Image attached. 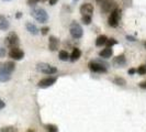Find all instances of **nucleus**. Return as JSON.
Returning a JSON list of instances; mask_svg holds the SVG:
<instances>
[{
	"mask_svg": "<svg viewBox=\"0 0 146 132\" xmlns=\"http://www.w3.org/2000/svg\"><path fill=\"white\" fill-rule=\"evenodd\" d=\"M107 41H108V37H106V35H99V37H97V40H96V45H97V46L106 45Z\"/></svg>",
	"mask_w": 146,
	"mask_h": 132,
	"instance_id": "nucleus-18",
	"label": "nucleus"
},
{
	"mask_svg": "<svg viewBox=\"0 0 146 132\" xmlns=\"http://www.w3.org/2000/svg\"><path fill=\"white\" fill-rule=\"evenodd\" d=\"M3 66H5V68L7 69L9 73H12V72L15 69V62H11V61H8V62H6V63H3Z\"/></svg>",
	"mask_w": 146,
	"mask_h": 132,
	"instance_id": "nucleus-19",
	"label": "nucleus"
},
{
	"mask_svg": "<svg viewBox=\"0 0 146 132\" xmlns=\"http://www.w3.org/2000/svg\"><path fill=\"white\" fill-rule=\"evenodd\" d=\"M36 69L38 72L46 74V75H53V74L57 73V68L47 64V63H38L36 65Z\"/></svg>",
	"mask_w": 146,
	"mask_h": 132,
	"instance_id": "nucleus-5",
	"label": "nucleus"
},
{
	"mask_svg": "<svg viewBox=\"0 0 146 132\" xmlns=\"http://www.w3.org/2000/svg\"><path fill=\"white\" fill-rule=\"evenodd\" d=\"M81 22L84 24H86V25H89L91 23V17H89V15H82L81 17Z\"/></svg>",
	"mask_w": 146,
	"mask_h": 132,
	"instance_id": "nucleus-23",
	"label": "nucleus"
},
{
	"mask_svg": "<svg viewBox=\"0 0 146 132\" xmlns=\"http://www.w3.org/2000/svg\"><path fill=\"white\" fill-rule=\"evenodd\" d=\"M11 79V73H9L7 69L5 68L3 64H0V81L6 83V81Z\"/></svg>",
	"mask_w": 146,
	"mask_h": 132,
	"instance_id": "nucleus-11",
	"label": "nucleus"
},
{
	"mask_svg": "<svg viewBox=\"0 0 146 132\" xmlns=\"http://www.w3.org/2000/svg\"><path fill=\"white\" fill-rule=\"evenodd\" d=\"M37 2H40V0H28V5L29 6H35Z\"/></svg>",
	"mask_w": 146,
	"mask_h": 132,
	"instance_id": "nucleus-29",
	"label": "nucleus"
},
{
	"mask_svg": "<svg viewBox=\"0 0 146 132\" xmlns=\"http://www.w3.org/2000/svg\"><path fill=\"white\" fill-rule=\"evenodd\" d=\"M0 132H17V129L15 127H3L0 128Z\"/></svg>",
	"mask_w": 146,
	"mask_h": 132,
	"instance_id": "nucleus-24",
	"label": "nucleus"
},
{
	"mask_svg": "<svg viewBox=\"0 0 146 132\" xmlns=\"http://www.w3.org/2000/svg\"><path fill=\"white\" fill-rule=\"evenodd\" d=\"M21 17H22L21 12H17V15H15V18H17V19H19V18H21Z\"/></svg>",
	"mask_w": 146,
	"mask_h": 132,
	"instance_id": "nucleus-35",
	"label": "nucleus"
},
{
	"mask_svg": "<svg viewBox=\"0 0 146 132\" xmlns=\"http://www.w3.org/2000/svg\"><path fill=\"white\" fill-rule=\"evenodd\" d=\"M75 1H77V0H75Z\"/></svg>",
	"mask_w": 146,
	"mask_h": 132,
	"instance_id": "nucleus-41",
	"label": "nucleus"
},
{
	"mask_svg": "<svg viewBox=\"0 0 146 132\" xmlns=\"http://www.w3.org/2000/svg\"><path fill=\"white\" fill-rule=\"evenodd\" d=\"M45 129L47 132H58V128L55 125H45Z\"/></svg>",
	"mask_w": 146,
	"mask_h": 132,
	"instance_id": "nucleus-22",
	"label": "nucleus"
},
{
	"mask_svg": "<svg viewBox=\"0 0 146 132\" xmlns=\"http://www.w3.org/2000/svg\"><path fill=\"white\" fill-rule=\"evenodd\" d=\"M139 86L142 88V89H146V81H142V83L139 84Z\"/></svg>",
	"mask_w": 146,
	"mask_h": 132,
	"instance_id": "nucleus-32",
	"label": "nucleus"
},
{
	"mask_svg": "<svg viewBox=\"0 0 146 132\" xmlns=\"http://www.w3.org/2000/svg\"><path fill=\"white\" fill-rule=\"evenodd\" d=\"M88 67L94 73L103 74L108 72V68H107L108 67V63L102 62V61H92V62H90L88 64Z\"/></svg>",
	"mask_w": 146,
	"mask_h": 132,
	"instance_id": "nucleus-2",
	"label": "nucleus"
},
{
	"mask_svg": "<svg viewBox=\"0 0 146 132\" xmlns=\"http://www.w3.org/2000/svg\"><path fill=\"white\" fill-rule=\"evenodd\" d=\"M48 31H50V28H48V27H44V28L41 29V33H42L43 35H46V34L48 33Z\"/></svg>",
	"mask_w": 146,
	"mask_h": 132,
	"instance_id": "nucleus-27",
	"label": "nucleus"
},
{
	"mask_svg": "<svg viewBox=\"0 0 146 132\" xmlns=\"http://www.w3.org/2000/svg\"><path fill=\"white\" fill-rule=\"evenodd\" d=\"M81 56V51L79 49H77V47H75L72 52V54L69 55V59L72 61V62H76V61H78V59H80Z\"/></svg>",
	"mask_w": 146,
	"mask_h": 132,
	"instance_id": "nucleus-17",
	"label": "nucleus"
},
{
	"mask_svg": "<svg viewBox=\"0 0 146 132\" xmlns=\"http://www.w3.org/2000/svg\"><path fill=\"white\" fill-rule=\"evenodd\" d=\"M136 73L139 74V75H145L146 74V65H141L136 69Z\"/></svg>",
	"mask_w": 146,
	"mask_h": 132,
	"instance_id": "nucleus-26",
	"label": "nucleus"
},
{
	"mask_svg": "<svg viewBox=\"0 0 146 132\" xmlns=\"http://www.w3.org/2000/svg\"><path fill=\"white\" fill-rule=\"evenodd\" d=\"M3 1H10V0H3Z\"/></svg>",
	"mask_w": 146,
	"mask_h": 132,
	"instance_id": "nucleus-38",
	"label": "nucleus"
},
{
	"mask_svg": "<svg viewBox=\"0 0 146 132\" xmlns=\"http://www.w3.org/2000/svg\"><path fill=\"white\" fill-rule=\"evenodd\" d=\"M80 11L81 15H89V17H92V13H94V6L91 3H82L80 6Z\"/></svg>",
	"mask_w": 146,
	"mask_h": 132,
	"instance_id": "nucleus-10",
	"label": "nucleus"
},
{
	"mask_svg": "<svg viewBox=\"0 0 146 132\" xmlns=\"http://www.w3.org/2000/svg\"><path fill=\"white\" fill-rule=\"evenodd\" d=\"M9 57H11L15 61H21L24 57V52L22 51L21 49H19L18 46L17 47H12L9 51Z\"/></svg>",
	"mask_w": 146,
	"mask_h": 132,
	"instance_id": "nucleus-8",
	"label": "nucleus"
},
{
	"mask_svg": "<svg viewBox=\"0 0 146 132\" xmlns=\"http://www.w3.org/2000/svg\"><path fill=\"white\" fill-rule=\"evenodd\" d=\"M112 63L114 67H123L126 65V59L123 54H121V55H117V57H114Z\"/></svg>",
	"mask_w": 146,
	"mask_h": 132,
	"instance_id": "nucleus-13",
	"label": "nucleus"
},
{
	"mask_svg": "<svg viewBox=\"0 0 146 132\" xmlns=\"http://www.w3.org/2000/svg\"><path fill=\"white\" fill-rule=\"evenodd\" d=\"M29 132H33V131H29Z\"/></svg>",
	"mask_w": 146,
	"mask_h": 132,
	"instance_id": "nucleus-39",
	"label": "nucleus"
},
{
	"mask_svg": "<svg viewBox=\"0 0 146 132\" xmlns=\"http://www.w3.org/2000/svg\"><path fill=\"white\" fill-rule=\"evenodd\" d=\"M69 33L73 39L75 40H78L81 39L82 34H84V30L81 28V25L76 21H73L70 23V27H69Z\"/></svg>",
	"mask_w": 146,
	"mask_h": 132,
	"instance_id": "nucleus-3",
	"label": "nucleus"
},
{
	"mask_svg": "<svg viewBox=\"0 0 146 132\" xmlns=\"http://www.w3.org/2000/svg\"><path fill=\"white\" fill-rule=\"evenodd\" d=\"M5 42H6V45H7L9 49L17 47V46H19V43H20L19 37H18V34L15 32H10L8 34V37H6Z\"/></svg>",
	"mask_w": 146,
	"mask_h": 132,
	"instance_id": "nucleus-6",
	"label": "nucleus"
},
{
	"mask_svg": "<svg viewBox=\"0 0 146 132\" xmlns=\"http://www.w3.org/2000/svg\"><path fill=\"white\" fill-rule=\"evenodd\" d=\"M7 54V51L5 47H0V57H5Z\"/></svg>",
	"mask_w": 146,
	"mask_h": 132,
	"instance_id": "nucleus-28",
	"label": "nucleus"
},
{
	"mask_svg": "<svg viewBox=\"0 0 146 132\" xmlns=\"http://www.w3.org/2000/svg\"><path fill=\"white\" fill-rule=\"evenodd\" d=\"M57 81L56 77H53V76H50V77H46V78H43L37 83V87L38 88H47L53 86Z\"/></svg>",
	"mask_w": 146,
	"mask_h": 132,
	"instance_id": "nucleus-9",
	"label": "nucleus"
},
{
	"mask_svg": "<svg viewBox=\"0 0 146 132\" xmlns=\"http://www.w3.org/2000/svg\"><path fill=\"white\" fill-rule=\"evenodd\" d=\"M120 18H121V10L119 8H114L111 11V15H110L109 20H108V24L111 28H117L119 25V22H120Z\"/></svg>",
	"mask_w": 146,
	"mask_h": 132,
	"instance_id": "nucleus-4",
	"label": "nucleus"
},
{
	"mask_svg": "<svg viewBox=\"0 0 146 132\" xmlns=\"http://www.w3.org/2000/svg\"><path fill=\"white\" fill-rule=\"evenodd\" d=\"M57 1H58V0H48V3H50L51 6H54V5H56Z\"/></svg>",
	"mask_w": 146,
	"mask_h": 132,
	"instance_id": "nucleus-34",
	"label": "nucleus"
},
{
	"mask_svg": "<svg viewBox=\"0 0 146 132\" xmlns=\"http://www.w3.org/2000/svg\"><path fill=\"white\" fill-rule=\"evenodd\" d=\"M114 8H117V5L113 0H102L101 1V11L103 13H109Z\"/></svg>",
	"mask_w": 146,
	"mask_h": 132,
	"instance_id": "nucleus-7",
	"label": "nucleus"
},
{
	"mask_svg": "<svg viewBox=\"0 0 146 132\" xmlns=\"http://www.w3.org/2000/svg\"><path fill=\"white\" fill-rule=\"evenodd\" d=\"M113 83L117 85V86H125V84H126V81H125L124 78H122V77H115L114 79H113Z\"/></svg>",
	"mask_w": 146,
	"mask_h": 132,
	"instance_id": "nucleus-21",
	"label": "nucleus"
},
{
	"mask_svg": "<svg viewBox=\"0 0 146 132\" xmlns=\"http://www.w3.org/2000/svg\"><path fill=\"white\" fill-rule=\"evenodd\" d=\"M115 44H117V41L115 40V39H108V41H107L106 45H107L108 47H112V46L115 45Z\"/></svg>",
	"mask_w": 146,
	"mask_h": 132,
	"instance_id": "nucleus-25",
	"label": "nucleus"
},
{
	"mask_svg": "<svg viewBox=\"0 0 146 132\" xmlns=\"http://www.w3.org/2000/svg\"><path fill=\"white\" fill-rule=\"evenodd\" d=\"M31 15L36 20L37 22L40 23H46L48 21V15L46 12V10L43 9V8H33L32 11H31Z\"/></svg>",
	"mask_w": 146,
	"mask_h": 132,
	"instance_id": "nucleus-1",
	"label": "nucleus"
},
{
	"mask_svg": "<svg viewBox=\"0 0 146 132\" xmlns=\"http://www.w3.org/2000/svg\"><path fill=\"white\" fill-rule=\"evenodd\" d=\"M145 45H146V42H145Z\"/></svg>",
	"mask_w": 146,
	"mask_h": 132,
	"instance_id": "nucleus-40",
	"label": "nucleus"
},
{
	"mask_svg": "<svg viewBox=\"0 0 146 132\" xmlns=\"http://www.w3.org/2000/svg\"><path fill=\"white\" fill-rule=\"evenodd\" d=\"M25 28H27V30H28V32L31 33L32 35H37V34H38V32H40L38 28H37L34 23H32V22H27Z\"/></svg>",
	"mask_w": 146,
	"mask_h": 132,
	"instance_id": "nucleus-14",
	"label": "nucleus"
},
{
	"mask_svg": "<svg viewBox=\"0 0 146 132\" xmlns=\"http://www.w3.org/2000/svg\"><path fill=\"white\" fill-rule=\"evenodd\" d=\"M10 28V22L5 15H0V30L1 31H7Z\"/></svg>",
	"mask_w": 146,
	"mask_h": 132,
	"instance_id": "nucleus-15",
	"label": "nucleus"
},
{
	"mask_svg": "<svg viewBox=\"0 0 146 132\" xmlns=\"http://www.w3.org/2000/svg\"><path fill=\"white\" fill-rule=\"evenodd\" d=\"M5 107H6V103H5V101L0 98V109H3Z\"/></svg>",
	"mask_w": 146,
	"mask_h": 132,
	"instance_id": "nucleus-31",
	"label": "nucleus"
},
{
	"mask_svg": "<svg viewBox=\"0 0 146 132\" xmlns=\"http://www.w3.org/2000/svg\"><path fill=\"white\" fill-rule=\"evenodd\" d=\"M126 40H127V41H131V42H134V41H135V37H131V35H126Z\"/></svg>",
	"mask_w": 146,
	"mask_h": 132,
	"instance_id": "nucleus-33",
	"label": "nucleus"
},
{
	"mask_svg": "<svg viewBox=\"0 0 146 132\" xmlns=\"http://www.w3.org/2000/svg\"><path fill=\"white\" fill-rule=\"evenodd\" d=\"M112 54H113V51H112V47H106V49H103L102 51L99 52V56L100 57H102V59H109L112 56Z\"/></svg>",
	"mask_w": 146,
	"mask_h": 132,
	"instance_id": "nucleus-16",
	"label": "nucleus"
},
{
	"mask_svg": "<svg viewBox=\"0 0 146 132\" xmlns=\"http://www.w3.org/2000/svg\"><path fill=\"white\" fill-rule=\"evenodd\" d=\"M58 46H59V40L56 37L52 35L48 39V49L50 51L52 52H55L58 50Z\"/></svg>",
	"mask_w": 146,
	"mask_h": 132,
	"instance_id": "nucleus-12",
	"label": "nucleus"
},
{
	"mask_svg": "<svg viewBox=\"0 0 146 132\" xmlns=\"http://www.w3.org/2000/svg\"><path fill=\"white\" fill-rule=\"evenodd\" d=\"M40 1H42V2H44V1H47V0H40Z\"/></svg>",
	"mask_w": 146,
	"mask_h": 132,
	"instance_id": "nucleus-37",
	"label": "nucleus"
},
{
	"mask_svg": "<svg viewBox=\"0 0 146 132\" xmlns=\"http://www.w3.org/2000/svg\"><path fill=\"white\" fill-rule=\"evenodd\" d=\"M127 73H129V75H133V74L136 73V69H135V68H130V69L127 71Z\"/></svg>",
	"mask_w": 146,
	"mask_h": 132,
	"instance_id": "nucleus-30",
	"label": "nucleus"
},
{
	"mask_svg": "<svg viewBox=\"0 0 146 132\" xmlns=\"http://www.w3.org/2000/svg\"><path fill=\"white\" fill-rule=\"evenodd\" d=\"M58 57L60 61H68L69 59V54H68V52L65 51V50H62V51H59V54H58Z\"/></svg>",
	"mask_w": 146,
	"mask_h": 132,
	"instance_id": "nucleus-20",
	"label": "nucleus"
},
{
	"mask_svg": "<svg viewBox=\"0 0 146 132\" xmlns=\"http://www.w3.org/2000/svg\"><path fill=\"white\" fill-rule=\"evenodd\" d=\"M96 1H98V2H101V1H102V0H96Z\"/></svg>",
	"mask_w": 146,
	"mask_h": 132,
	"instance_id": "nucleus-36",
	"label": "nucleus"
}]
</instances>
